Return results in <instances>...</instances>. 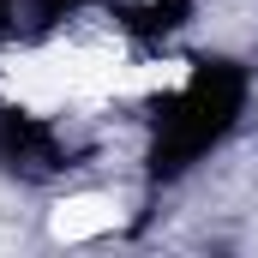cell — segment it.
I'll return each mask as SVG.
<instances>
[{
	"mask_svg": "<svg viewBox=\"0 0 258 258\" xmlns=\"http://www.w3.org/2000/svg\"><path fill=\"white\" fill-rule=\"evenodd\" d=\"M0 90L6 102L30 108V114H54L66 102H96V96H114L120 90V60L114 54H96V48H24V54H6L0 60Z\"/></svg>",
	"mask_w": 258,
	"mask_h": 258,
	"instance_id": "obj_1",
	"label": "cell"
},
{
	"mask_svg": "<svg viewBox=\"0 0 258 258\" xmlns=\"http://www.w3.org/2000/svg\"><path fill=\"white\" fill-rule=\"evenodd\" d=\"M126 222L120 198L114 192H66L54 210H48V234L66 240V246H84V240H102Z\"/></svg>",
	"mask_w": 258,
	"mask_h": 258,
	"instance_id": "obj_2",
	"label": "cell"
}]
</instances>
